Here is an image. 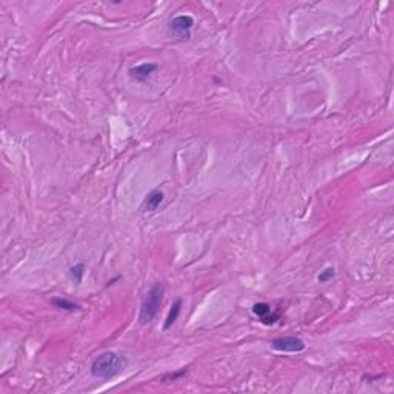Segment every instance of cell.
<instances>
[{
	"mask_svg": "<svg viewBox=\"0 0 394 394\" xmlns=\"http://www.w3.org/2000/svg\"><path fill=\"white\" fill-rule=\"evenodd\" d=\"M126 360L122 354L105 351L99 354L91 363V374L97 379H113L125 368Z\"/></svg>",
	"mask_w": 394,
	"mask_h": 394,
	"instance_id": "cell-1",
	"label": "cell"
},
{
	"mask_svg": "<svg viewBox=\"0 0 394 394\" xmlns=\"http://www.w3.org/2000/svg\"><path fill=\"white\" fill-rule=\"evenodd\" d=\"M165 288L162 283H155V285L148 291V294L143 299L140 305V313H139V322L140 325H148L153 322V319L157 314L160 308L162 299H163Z\"/></svg>",
	"mask_w": 394,
	"mask_h": 394,
	"instance_id": "cell-2",
	"label": "cell"
},
{
	"mask_svg": "<svg viewBox=\"0 0 394 394\" xmlns=\"http://www.w3.org/2000/svg\"><path fill=\"white\" fill-rule=\"evenodd\" d=\"M271 348L280 353H300L305 350V342L296 336L277 337L271 342Z\"/></svg>",
	"mask_w": 394,
	"mask_h": 394,
	"instance_id": "cell-3",
	"label": "cell"
},
{
	"mask_svg": "<svg viewBox=\"0 0 394 394\" xmlns=\"http://www.w3.org/2000/svg\"><path fill=\"white\" fill-rule=\"evenodd\" d=\"M192 25H194V20L191 16H177L170 20L168 30L180 39H189Z\"/></svg>",
	"mask_w": 394,
	"mask_h": 394,
	"instance_id": "cell-4",
	"label": "cell"
},
{
	"mask_svg": "<svg viewBox=\"0 0 394 394\" xmlns=\"http://www.w3.org/2000/svg\"><path fill=\"white\" fill-rule=\"evenodd\" d=\"M157 68H159L157 63H142V65L133 67L130 69V76L137 82H145Z\"/></svg>",
	"mask_w": 394,
	"mask_h": 394,
	"instance_id": "cell-5",
	"label": "cell"
},
{
	"mask_svg": "<svg viewBox=\"0 0 394 394\" xmlns=\"http://www.w3.org/2000/svg\"><path fill=\"white\" fill-rule=\"evenodd\" d=\"M163 202V192L160 189H153L148 196L145 199V204H143V208L145 211H155L160 204Z\"/></svg>",
	"mask_w": 394,
	"mask_h": 394,
	"instance_id": "cell-6",
	"label": "cell"
},
{
	"mask_svg": "<svg viewBox=\"0 0 394 394\" xmlns=\"http://www.w3.org/2000/svg\"><path fill=\"white\" fill-rule=\"evenodd\" d=\"M180 308H182V300L177 299V300L172 304V307H171V309H170V313H168V316H167V322H165V325H163L165 329L171 328V325L177 320V317H179V314H180Z\"/></svg>",
	"mask_w": 394,
	"mask_h": 394,
	"instance_id": "cell-7",
	"label": "cell"
},
{
	"mask_svg": "<svg viewBox=\"0 0 394 394\" xmlns=\"http://www.w3.org/2000/svg\"><path fill=\"white\" fill-rule=\"evenodd\" d=\"M51 304L54 307L63 309V311H77L79 309V305L72 304V302H69L67 299H62V297H52L51 299Z\"/></svg>",
	"mask_w": 394,
	"mask_h": 394,
	"instance_id": "cell-8",
	"label": "cell"
},
{
	"mask_svg": "<svg viewBox=\"0 0 394 394\" xmlns=\"http://www.w3.org/2000/svg\"><path fill=\"white\" fill-rule=\"evenodd\" d=\"M253 313L257 316L260 320H263L267 316L271 314V307L267 304V302H260V304H254L253 305Z\"/></svg>",
	"mask_w": 394,
	"mask_h": 394,
	"instance_id": "cell-9",
	"label": "cell"
},
{
	"mask_svg": "<svg viewBox=\"0 0 394 394\" xmlns=\"http://www.w3.org/2000/svg\"><path fill=\"white\" fill-rule=\"evenodd\" d=\"M84 274H85V265L84 263H77V265H74V267L69 268V277L76 283L82 282V279H84Z\"/></svg>",
	"mask_w": 394,
	"mask_h": 394,
	"instance_id": "cell-10",
	"label": "cell"
},
{
	"mask_svg": "<svg viewBox=\"0 0 394 394\" xmlns=\"http://www.w3.org/2000/svg\"><path fill=\"white\" fill-rule=\"evenodd\" d=\"M333 277H334V268L329 267V268H325L322 273H320L317 279H319V282L325 283V282H328V280H331Z\"/></svg>",
	"mask_w": 394,
	"mask_h": 394,
	"instance_id": "cell-11",
	"label": "cell"
},
{
	"mask_svg": "<svg viewBox=\"0 0 394 394\" xmlns=\"http://www.w3.org/2000/svg\"><path fill=\"white\" fill-rule=\"evenodd\" d=\"M185 373H187V370H180L179 373H174V374L171 373V374H167V376H165V377H163V382L176 380L177 377H180V376H183V374H185Z\"/></svg>",
	"mask_w": 394,
	"mask_h": 394,
	"instance_id": "cell-12",
	"label": "cell"
}]
</instances>
